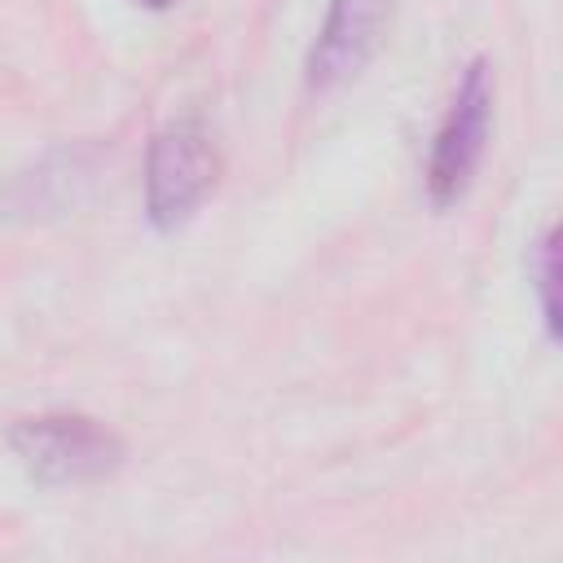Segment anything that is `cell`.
<instances>
[{
	"mask_svg": "<svg viewBox=\"0 0 563 563\" xmlns=\"http://www.w3.org/2000/svg\"><path fill=\"white\" fill-rule=\"evenodd\" d=\"M488 128H493V66L484 57H475L457 88L453 101L431 136V154H427V198L431 207H453L462 202V194L471 189L484 145H488Z\"/></svg>",
	"mask_w": 563,
	"mask_h": 563,
	"instance_id": "obj_3",
	"label": "cell"
},
{
	"mask_svg": "<svg viewBox=\"0 0 563 563\" xmlns=\"http://www.w3.org/2000/svg\"><path fill=\"white\" fill-rule=\"evenodd\" d=\"M136 4H145V9H172L176 0H136Z\"/></svg>",
	"mask_w": 563,
	"mask_h": 563,
	"instance_id": "obj_6",
	"label": "cell"
},
{
	"mask_svg": "<svg viewBox=\"0 0 563 563\" xmlns=\"http://www.w3.org/2000/svg\"><path fill=\"white\" fill-rule=\"evenodd\" d=\"M220 150L202 119L185 114L154 132L145 154V216L154 229H180L216 189Z\"/></svg>",
	"mask_w": 563,
	"mask_h": 563,
	"instance_id": "obj_2",
	"label": "cell"
},
{
	"mask_svg": "<svg viewBox=\"0 0 563 563\" xmlns=\"http://www.w3.org/2000/svg\"><path fill=\"white\" fill-rule=\"evenodd\" d=\"M387 18H391V0H330L321 31L308 48V66H303L308 88L330 92L352 75H361L383 44Z\"/></svg>",
	"mask_w": 563,
	"mask_h": 563,
	"instance_id": "obj_4",
	"label": "cell"
},
{
	"mask_svg": "<svg viewBox=\"0 0 563 563\" xmlns=\"http://www.w3.org/2000/svg\"><path fill=\"white\" fill-rule=\"evenodd\" d=\"M554 229H545L537 242H532V255H528V277H532V290H537V308H541V321H545V334L554 339L559 334V303H554Z\"/></svg>",
	"mask_w": 563,
	"mask_h": 563,
	"instance_id": "obj_5",
	"label": "cell"
},
{
	"mask_svg": "<svg viewBox=\"0 0 563 563\" xmlns=\"http://www.w3.org/2000/svg\"><path fill=\"white\" fill-rule=\"evenodd\" d=\"M9 449L22 462V471L44 484V488H66V484H97L110 479L128 449L123 440L88 418V413H40V418H22L9 431Z\"/></svg>",
	"mask_w": 563,
	"mask_h": 563,
	"instance_id": "obj_1",
	"label": "cell"
}]
</instances>
